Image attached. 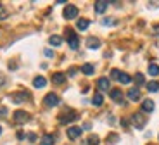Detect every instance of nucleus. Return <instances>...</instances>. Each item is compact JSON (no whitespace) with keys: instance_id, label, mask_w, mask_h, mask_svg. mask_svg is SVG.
Masks as SVG:
<instances>
[{"instance_id":"obj_24","label":"nucleus","mask_w":159,"mask_h":145,"mask_svg":"<svg viewBox=\"0 0 159 145\" xmlns=\"http://www.w3.org/2000/svg\"><path fill=\"white\" fill-rule=\"evenodd\" d=\"M147 90L152 92V93H154V92H157L159 90V83L157 81H149L147 83Z\"/></svg>"},{"instance_id":"obj_36","label":"nucleus","mask_w":159,"mask_h":145,"mask_svg":"<svg viewBox=\"0 0 159 145\" xmlns=\"http://www.w3.org/2000/svg\"><path fill=\"white\" fill-rule=\"evenodd\" d=\"M154 31H156V33H157V35H159V26H154Z\"/></svg>"},{"instance_id":"obj_5","label":"nucleus","mask_w":159,"mask_h":145,"mask_svg":"<svg viewBox=\"0 0 159 145\" xmlns=\"http://www.w3.org/2000/svg\"><path fill=\"white\" fill-rule=\"evenodd\" d=\"M62 16H64V19H75L78 16V7H75V5H66Z\"/></svg>"},{"instance_id":"obj_22","label":"nucleus","mask_w":159,"mask_h":145,"mask_svg":"<svg viewBox=\"0 0 159 145\" xmlns=\"http://www.w3.org/2000/svg\"><path fill=\"white\" fill-rule=\"evenodd\" d=\"M81 71H83V75H87V76H90V75H93V66H92V64H83V66H81Z\"/></svg>"},{"instance_id":"obj_26","label":"nucleus","mask_w":159,"mask_h":145,"mask_svg":"<svg viewBox=\"0 0 159 145\" xmlns=\"http://www.w3.org/2000/svg\"><path fill=\"white\" fill-rule=\"evenodd\" d=\"M133 79H135V83H137V85H143V81H145V79H143V75H140V73H139V75H135V78H133Z\"/></svg>"},{"instance_id":"obj_1","label":"nucleus","mask_w":159,"mask_h":145,"mask_svg":"<svg viewBox=\"0 0 159 145\" xmlns=\"http://www.w3.org/2000/svg\"><path fill=\"white\" fill-rule=\"evenodd\" d=\"M111 78L118 79V81L123 83V85H130L131 79H133L130 75H126V73H121L119 69H111Z\"/></svg>"},{"instance_id":"obj_17","label":"nucleus","mask_w":159,"mask_h":145,"mask_svg":"<svg viewBox=\"0 0 159 145\" xmlns=\"http://www.w3.org/2000/svg\"><path fill=\"white\" fill-rule=\"evenodd\" d=\"M52 81L56 83V85H62V83L66 81V76H64L62 73H56V75L52 76Z\"/></svg>"},{"instance_id":"obj_32","label":"nucleus","mask_w":159,"mask_h":145,"mask_svg":"<svg viewBox=\"0 0 159 145\" xmlns=\"http://www.w3.org/2000/svg\"><path fill=\"white\" fill-rule=\"evenodd\" d=\"M4 85H5V78L0 75V86H4Z\"/></svg>"},{"instance_id":"obj_29","label":"nucleus","mask_w":159,"mask_h":145,"mask_svg":"<svg viewBox=\"0 0 159 145\" xmlns=\"http://www.w3.org/2000/svg\"><path fill=\"white\" fill-rule=\"evenodd\" d=\"M7 116V107H0V118Z\"/></svg>"},{"instance_id":"obj_35","label":"nucleus","mask_w":159,"mask_h":145,"mask_svg":"<svg viewBox=\"0 0 159 145\" xmlns=\"http://www.w3.org/2000/svg\"><path fill=\"white\" fill-rule=\"evenodd\" d=\"M17 138H19V140H23V138H24V133H21V131H19V133H17Z\"/></svg>"},{"instance_id":"obj_6","label":"nucleus","mask_w":159,"mask_h":145,"mask_svg":"<svg viewBox=\"0 0 159 145\" xmlns=\"http://www.w3.org/2000/svg\"><path fill=\"white\" fill-rule=\"evenodd\" d=\"M14 121L19 123V125L28 123L30 121V114L26 112V111H16V112H14Z\"/></svg>"},{"instance_id":"obj_23","label":"nucleus","mask_w":159,"mask_h":145,"mask_svg":"<svg viewBox=\"0 0 159 145\" xmlns=\"http://www.w3.org/2000/svg\"><path fill=\"white\" fill-rule=\"evenodd\" d=\"M42 145H54V137L52 135H43L42 137Z\"/></svg>"},{"instance_id":"obj_13","label":"nucleus","mask_w":159,"mask_h":145,"mask_svg":"<svg viewBox=\"0 0 159 145\" xmlns=\"http://www.w3.org/2000/svg\"><path fill=\"white\" fill-rule=\"evenodd\" d=\"M128 98L133 100V102H137L140 98V90L139 88H130V90H128Z\"/></svg>"},{"instance_id":"obj_4","label":"nucleus","mask_w":159,"mask_h":145,"mask_svg":"<svg viewBox=\"0 0 159 145\" xmlns=\"http://www.w3.org/2000/svg\"><path fill=\"white\" fill-rule=\"evenodd\" d=\"M76 119H78V114H76L75 111H68L66 114H61V116H59V121H61V125H66V123L76 121Z\"/></svg>"},{"instance_id":"obj_37","label":"nucleus","mask_w":159,"mask_h":145,"mask_svg":"<svg viewBox=\"0 0 159 145\" xmlns=\"http://www.w3.org/2000/svg\"><path fill=\"white\" fill-rule=\"evenodd\" d=\"M0 133H2V126H0Z\"/></svg>"},{"instance_id":"obj_21","label":"nucleus","mask_w":159,"mask_h":145,"mask_svg":"<svg viewBox=\"0 0 159 145\" xmlns=\"http://www.w3.org/2000/svg\"><path fill=\"white\" fill-rule=\"evenodd\" d=\"M76 26H78V29H81V31H85L88 26H90V21L88 19H80L78 23H76Z\"/></svg>"},{"instance_id":"obj_19","label":"nucleus","mask_w":159,"mask_h":145,"mask_svg":"<svg viewBox=\"0 0 159 145\" xmlns=\"http://www.w3.org/2000/svg\"><path fill=\"white\" fill-rule=\"evenodd\" d=\"M92 104L95 107H100L104 104V97H102V93H95L93 95V100H92Z\"/></svg>"},{"instance_id":"obj_16","label":"nucleus","mask_w":159,"mask_h":145,"mask_svg":"<svg viewBox=\"0 0 159 145\" xmlns=\"http://www.w3.org/2000/svg\"><path fill=\"white\" fill-rule=\"evenodd\" d=\"M107 5H109V2H95V12H97V14H102V12H106Z\"/></svg>"},{"instance_id":"obj_9","label":"nucleus","mask_w":159,"mask_h":145,"mask_svg":"<svg viewBox=\"0 0 159 145\" xmlns=\"http://www.w3.org/2000/svg\"><path fill=\"white\" fill-rule=\"evenodd\" d=\"M109 92H111V98L114 100V102H118V104L123 102V92H121V90H118V88H112V90H109Z\"/></svg>"},{"instance_id":"obj_31","label":"nucleus","mask_w":159,"mask_h":145,"mask_svg":"<svg viewBox=\"0 0 159 145\" xmlns=\"http://www.w3.org/2000/svg\"><path fill=\"white\" fill-rule=\"evenodd\" d=\"M45 55H47V57H54V52H52L50 48H47V50H45Z\"/></svg>"},{"instance_id":"obj_7","label":"nucleus","mask_w":159,"mask_h":145,"mask_svg":"<svg viewBox=\"0 0 159 145\" xmlns=\"http://www.w3.org/2000/svg\"><path fill=\"white\" fill-rule=\"evenodd\" d=\"M43 104L47 107H56L57 104H59V97H57L56 93H47L43 98Z\"/></svg>"},{"instance_id":"obj_11","label":"nucleus","mask_w":159,"mask_h":145,"mask_svg":"<svg viewBox=\"0 0 159 145\" xmlns=\"http://www.w3.org/2000/svg\"><path fill=\"white\" fill-rule=\"evenodd\" d=\"M87 47L92 48V50H95V48L100 47V40L95 38V36H90V38L87 40Z\"/></svg>"},{"instance_id":"obj_18","label":"nucleus","mask_w":159,"mask_h":145,"mask_svg":"<svg viewBox=\"0 0 159 145\" xmlns=\"http://www.w3.org/2000/svg\"><path fill=\"white\" fill-rule=\"evenodd\" d=\"M48 42H50V45H54V47H61L62 45V38L57 35H52L50 38H48Z\"/></svg>"},{"instance_id":"obj_10","label":"nucleus","mask_w":159,"mask_h":145,"mask_svg":"<svg viewBox=\"0 0 159 145\" xmlns=\"http://www.w3.org/2000/svg\"><path fill=\"white\" fill-rule=\"evenodd\" d=\"M80 135H81V128H78V126H71V128L68 129V138H71V140L78 138Z\"/></svg>"},{"instance_id":"obj_28","label":"nucleus","mask_w":159,"mask_h":145,"mask_svg":"<svg viewBox=\"0 0 159 145\" xmlns=\"http://www.w3.org/2000/svg\"><path fill=\"white\" fill-rule=\"evenodd\" d=\"M102 24H104V26H114V19H111V17H107V19H104L102 21Z\"/></svg>"},{"instance_id":"obj_25","label":"nucleus","mask_w":159,"mask_h":145,"mask_svg":"<svg viewBox=\"0 0 159 145\" xmlns=\"http://www.w3.org/2000/svg\"><path fill=\"white\" fill-rule=\"evenodd\" d=\"M149 75L151 76H157L159 75V66L157 64H151V66H149Z\"/></svg>"},{"instance_id":"obj_30","label":"nucleus","mask_w":159,"mask_h":145,"mask_svg":"<svg viewBox=\"0 0 159 145\" xmlns=\"http://www.w3.org/2000/svg\"><path fill=\"white\" fill-rule=\"evenodd\" d=\"M28 140H30V142H36V135H35V133H30V135H28Z\"/></svg>"},{"instance_id":"obj_27","label":"nucleus","mask_w":159,"mask_h":145,"mask_svg":"<svg viewBox=\"0 0 159 145\" xmlns=\"http://www.w3.org/2000/svg\"><path fill=\"white\" fill-rule=\"evenodd\" d=\"M5 17H7V11H5L4 5H0V21H4Z\"/></svg>"},{"instance_id":"obj_33","label":"nucleus","mask_w":159,"mask_h":145,"mask_svg":"<svg viewBox=\"0 0 159 145\" xmlns=\"http://www.w3.org/2000/svg\"><path fill=\"white\" fill-rule=\"evenodd\" d=\"M69 75H71V76L76 75V67H71V69H69Z\"/></svg>"},{"instance_id":"obj_14","label":"nucleus","mask_w":159,"mask_h":145,"mask_svg":"<svg viewBox=\"0 0 159 145\" xmlns=\"http://www.w3.org/2000/svg\"><path fill=\"white\" fill-rule=\"evenodd\" d=\"M45 85H47V79H45L43 76H36V78L33 79V86H35V88H43Z\"/></svg>"},{"instance_id":"obj_15","label":"nucleus","mask_w":159,"mask_h":145,"mask_svg":"<svg viewBox=\"0 0 159 145\" xmlns=\"http://www.w3.org/2000/svg\"><path fill=\"white\" fill-rule=\"evenodd\" d=\"M142 111L143 112H152V111H154V102H152V100H143V104H142Z\"/></svg>"},{"instance_id":"obj_20","label":"nucleus","mask_w":159,"mask_h":145,"mask_svg":"<svg viewBox=\"0 0 159 145\" xmlns=\"http://www.w3.org/2000/svg\"><path fill=\"white\" fill-rule=\"evenodd\" d=\"M83 145H99V137H97V135H90V137L83 142Z\"/></svg>"},{"instance_id":"obj_2","label":"nucleus","mask_w":159,"mask_h":145,"mask_svg":"<svg viewBox=\"0 0 159 145\" xmlns=\"http://www.w3.org/2000/svg\"><path fill=\"white\" fill-rule=\"evenodd\" d=\"M66 35H68V43H69V48L76 50V48L80 47V38H78V35H75V31H73V29H66Z\"/></svg>"},{"instance_id":"obj_8","label":"nucleus","mask_w":159,"mask_h":145,"mask_svg":"<svg viewBox=\"0 0 159 145\" xmlns=\"http://www.w3.org/2000/svg\"><path fill=\"white\" fill-rule=\"evenodd\" d=\"M12 100H14V104H23V102H26V100H30V93H28V92L14 93V95H12Z\"/></svg>"},{"instance_id":"obj_12","label":"nucleus","mask_w":159,"mask_h":145,"mask_svg":"<svg viewBox=\"0 0 159 145\" xmlns=\"http://www.w3.org/2000/svg\"><path fill=\"white\" fill-rule=\"evenodd\" d=\"M97 86H99L102 92H106V90H111V83H109V79L107 78H100L99 81H97Z\"/></svg>"},{"instance_id":"obj_34","label":"nucleus","mask_w":159,"mask_h":145,"mask_svg":"<svg viewBox=\"0 0 159 145\" xmlns=\"http://www.w3.org/2000/svg\"><path fill=\"white\" fill-rule=\"evenodd\" d=\"M90 126H92L90 123H85V125H83V128H85V129H90Z\"/></svg>"},{"instance_id":"obj_3","label":"nucleus","mask_w":159,"mask_h":145,"mask_svg":"<svg viewBox=\"0 0 159 145\" xmlns=\"http://www.w3.org/2000/svg\"><path fill=\"white\" fill-rule=\"evenodd\" d=\"M145 123H147V119L143 118L140 112H135L133 116H131V125L135 126V128H139V129H142L143 126H145Z\"/></svg>"}]
</instances>
